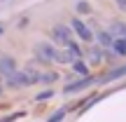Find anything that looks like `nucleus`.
<instances>
[{
  "mask_svg": "<svg viewBox=\"0 0 126 122\" xmlns=\"http://www.w3.org/2000/svg\"><path fill=\"white\" fill-rule=\"evenodd\" d=\"M126 75V66H119V68H112L108 75L103 77V82H112V80H119V77Z\"/></svg>",
  "mask_w": 126,
  "mask_h": 122,
  "instance_id": "7",
  "label": "nucleus"
},
{
  "mask_svg": "<svg viewBox=\"0 0 126 122\" xmlns=\"http://www.w3.org/2000/svg\"><path fill=\"white\" fill-rule=\"evenodd\" d=\"M112 40H114V38H112V33H110V31H98V42L103 47H110V45H112Z\"/></svg>",
  "mask_w": 126,
  "mask_h": 122,
  "instance_id": "10",
  "label": "nucleus"
},
{
  "mask_svg": "<svg viewBox=\"0 0 126 122\" xmlns=\"http://www.w3.org/2000/svg\"><path fill=\"white\" fill-rule=\"evenodd\" d=\"M65 49H68V54H70L72 59H79V56H82V49H79V47L75 45V42H70V45H65Z\"/></svg>",
  "mask_w": 126,
  "mask_h": 122,
  "instance_id": "11",
  "label": "nucleus"
},
{
  "mask_svg": "<svg viewBox=\"0 0 126 122\" xmlns=\"http://www.w3.org/2000/svg\"><path fill=\"white\" fill-rule=\"evenodd\" d=\"M117 5H119L122 9H126V0H117Z\"/></svg>",
  "mask_w": 126,
  "mask_h": 122,
  "instance_id": "17",
  "label": "nucleus"
},
{
  "mask_svg": "<svg viewBox=\"0 0 126 122\" xmlns=\"http://www.w3.org/2000/svg\"><path fill=\"white\" fill-rule=\"evenodd\" d=\"M0 33H2V26H0Z\"/></svg>",
  "mask_w": 126,
  "mask_h": 122,
  "instance_id": "19",
  "label": "nucleus"
},
{
  "mask_svg": "<svg viewBox=\"0 0 126 122\" xmlns=\"http://www.w3.org/2000/svg\"><path fill=\"white\" fill-rule=\"evenodd\" d=\"M91 59H94V61H100V59H103V52H100V49H94V52H91Z\"/></svg>",
  "mask_w": 126,
  "mask_h": 122,
  "instance_id": "16",
  "label": "nucleus"
},
{
  "mask_svg": "<svg viewBox=\"0 0 126 122\" xmlns=\"http://www.w3.org/2000/svg\"><path fill=\"white\" fill-rule=\"evenodd\" d=\"M63 118H65V108H61V110H56V113L51 115V118L47 120V122H61Z\"/></svg>",
  "mask_w": 126,
  "mask_h": 122,
  "instance_id": "12",
  "label": "nucleus"
},
{
  "mask_svg": "<svg viewBox=\"0 0 126 122\" xmlns=\"http://www.w3.org/2000/svg\"><path fill=\"white\" fill-rule=\"evenodd\" d=\"M72 71H75L77 75H82V77H86V75H89V68H86V63H84V61H79V59H75V61H72Z\"/></svg>",
  "mask_w": 126,
  "mask_h": 122,
  "instance_id": "9",
  "label": "nucleus"
},
{
  "mask_svg": "<svg viewBox=\"0 0 126 122\" xmlns=\"http://www.w3.org/2000/svg\"><path fill=\"white\" fill-rule=\"evenodd\" d=\"M70 28H72V33H75V35L79 38L82 42H91V40H94V33H91V28L86 26L82 19H72Z\"/></svg>",
  "mask_w": 126,
  "mask_h": 122,
  "instance_id": "2",
  "label": "nucleus"
},
{
  "mask_svg": "<svg viewBox=\"0 0 126 122\" xmlns=\"http://www.w3.org/2000/svg\"><path fill=\"white\" fill-rule=\"evenodd\" d=\"M56 54H59V49H56L54 45H49V42H37L35 45V56L40 61H45V63L56 61Z\"/></svg>",
  "mask_w": 126,
  "mask_h": 122,
  "instance_id": "1",
  "label": "nucleus"
},
{
  "mask_svg": "<svg viewBox=\"0 0 126 122\" xmlns=\"http://www.w3.org/2000/svg\"><path fill=\"white\" fill-rule=\"evenodd\" d=\"M77 12H79V14H89V12H91L89 2H84V0H79V2H77Z\"/></svg>",
  "mask_w": 126,
  "mask_h": 122,
  "instance_id": "13",
  "label": "nucleus"
},
{
  "mask_svg": "<svg viewBox=\"0 0 126 122\" xmlns=\"http://www.w3.org/2000/svg\"><path fill=\"white\" fill-rule=\"evenodd\" d=\"M0 94H2V87H0Z\"/></svg>",
  "mask_w": 126,
  "mask_h": 122,
  "instance_id": "18",
  "label": "nucleus"
},
{
  "mask_svg": "<svg viewBox=\"0 0 126 122\" xmlns=\"http://www.w3.org/2000/svg\"><path fill=\"white\" fill-rule=\"evenodd\" d=\"M91 77L86 75V77H82V80H77V82H70V85H65L63 87V92H65V94H75V92H82V89H86V87L91 85Z\"/></svg>",
  "mask_w": 126,
  "mask_h": 122,
  "instance_id": "5",
  "label": "nucleus"
},
{
  "mask_svg": "<svg viewBox=\"0 0 126 122\" xmlns=\"http://www.w3.org/2000/svg\"><path fill=\"white\" fill-rule=\"evenodd\" d=\"M56 73H40V82H54L56 80Z\"/></svg>",
  "mask_w": 126,
  "mask_h": 122,
  "instance_id": "14",
  "label": "nucleus"
},
{
  "mask_svg": "<svg viewBox=\"0 0 126 122\" xmlns=\"http://www.w3.org/2000/svg\"><path fill=\"white\" fill-rule=\"evenodd\" d=\"M110 47H112V52H114V54H119V56H126V40H119V38H114Z\"/></svg>",
  "mask_w": 126,
  "mask_h": 122,
  "instance_id": "8",
  "label": "nucleus"
},
{
  "mask_svg": "<svg viewBox=\"0 0 126 122\" xmlns=\"http://www.w3.org/2000/svg\"><path fill=\"white\" fill-rule=\"evenodd\" d=\"M14 71H16V61H14L9 54H0V75L9 77Z\"/></svg>",
  "mask_w": 126,
  "mask_h": 122,
  "instance_id": "4",
  "label": "nucleus"
},
{
  "mask_svg": "<svg viewBox=\"0 0 126 122\" xmlns=\"http://www.w3.org/2000/svg\"><path fill=\"white\" fill-rule=\"evenodd\" d=\"M51 38H54V42H59V45H70L72 42V28L68 26H54L51 28Z\"/></svg>",
  "mask_w": 126,
  "mask_h": 122,
  "instance_id": "3",
  "label": "nucleus"
},
{
  "mask_svg": "<svg viewBox=\"0 0 126 122\" xmlns=\"http://www.w3.org/2000/svg\"><path fill=\"white\" fill-rule=\"evenodd\" d=\"M110 33H112V38L126 40V24H124V21H114L112 26H110Z\"/></svg>",
  "mask_w": 126,
  "mask_h": 122,
  "instance_id": "6",
  "label": "nucleus"
},
{
  "mask_svg": "<svg viewBox=\"0 0 126 122\" xmlns=\"http://www.w3.org/2000/svg\"><path fill=\"white\" fill-rule=\"evenodd\" d=\"M54 94L51 89H47V92H42V94H37V101H45V99H49V96Z\"/></svg>",
  "mask_w": 126,
  "mask_h": 122,
  "instance_id": "15",
  "label": "nucleus"
}]
</instances>
